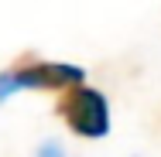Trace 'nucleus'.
Listing matches in <instances>:
<instances>
[{"label":"nucleus","mask_w":161,"mask_h":157,"mask_svg":"<svg viewBox=\"0 0 161 157\" xmlns=\"http://www.w3.org/2000/svg\"><path fill=\"white\" fill-rule=\"evenodd\" d=\"M86 82V72L72 62H45V58H24L14 68L0 72V102L14 92H62L69 86Z\"/></svg>","instance_id":"1"},{"label":"nucleus","mask_w":161,"mask_h":157,"mask_svg":"<svg viewBox=\"0 0 161 157\" xmlns=\"http://www.w3.org/2000/svg\"><path fill=\"white\" fill-rule=\"evenodd\" d=\"M55 116L82 140H103L110 133V102L99 89L86 86V82L62 89L58 102H55Z\"/></svg>","instance_id":"2"},{"label":"nucleus","mask_w":161,"mask_h":157,"mask_svg":"<svg viewBox=\"0 0 161 157\" xmlns=\"http://www.w3.org/2000/svg\"><path fill=\"white\" fill-rule=\"evenodd\" d=\"M34 157H65V150H62L58 140H45V144L34 150Z\"/></svg>","instance_id":"3"}]
</instances>
